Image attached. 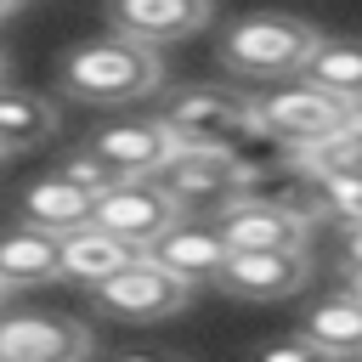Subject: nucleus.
<instances>
[{
    "mask_svg": "<svg viewBox=\"0 0 362 362\" xmlns=\"http://www.w3.org/2000/svg\"><path fill=\"white\" fill-rule=\"evenodd\" d=\"M317 192H322V215H339V226H362V175L317 181Z\"/></svg>",
    "mask_w": 362,
    "mask_h": 362,
    "instance_id": "4be33fe9",
    "label": "nucleus"
},
{
    "mask_svg": "<svg viewBox=\"0 0 362 362\" xmlns=\"http://www.w3.org/2000/svg\"><path fill=\"white\" fill-rule=\"evenodd\" d=\"M147 255H153L164 272H175L181 283H215L232 249H226V238H221L215 221H209V226H204V221H181V226H170Z\"/></svg>",
    "mask_w": 362,
    "mask_h": 362,
    "instance_id": "ddd939ff",
    "label": "nucleus"
},
{
    "mask_svg": "<svg viewBox=\"0 0 362 362\" xmlns=\"http://www.w3.org/2000/svg\"><path fill=\"white\" fill-rule=\"evenodd\" d=\"M187 215L175 209V198L158 187V181H124V187H113V192H102L96 198V215H90V226L96 232H107V238H119V243H130V249H153L170 226H181Z\"/></svg>",
    "mask_w": 362,
    "mask_h": 362,
    "instance_id": "423d86ee",
    "label": "nucleus"
},
{
    "mask_svg": "<svg viewBox=\"0 0 362 362\" xmlns=\"http://www.w3.org/2000/svg\"><path fill=\"white\" fill-rule=\"evenodd\" d=\"M136 260H141V249H130V243H119V238H107V232H96V226H85V232H74V238L62 243V277L90 283V288H102L107 277H119V272L136 266Z\"/></svg>",
    "mask_w": 362,
    "mask_h": 362,
    "instance_id": "f3484780",
    "label": "nucleus"
},
{
    "mask_svg": "<svg viewBox=\"0 0 362 362\" xmlns=\"http://www.w3.org/2000/svg\"><path fill=\"white\" fill-rule=\"evenodd\" d=\"M158 124L175 136V147H226L238 153V141L255 130L249 96L215 90V85H192L158 102Z\"/></svg>",
    "mask_w": 362,
    "mask_h": 362,
    "instance_id": "20e7f679",
    "label": "nucleus"
},
{
    "mask_svg": "<svg viewBox=\"0 0 362 362\" xmlns=\"http://www.w3.org/2000/svg\"><path fill=\"white\" fill-rule=\"evenodd\" d=\"M249 113H255V130H260V136H272V141H283V147H294V153L339 136V124H345V107H339L328 90L305 85V79H288V85H277V90L249 96Z\"/></svg>",
    "mask_w": 362,
    "mask_h": 362,
    "instance_id": "39448f33",
    "label": "nucleus"
},
{
    "mask_svg": "<svg viewBox=\"0 0 362 362\" xmlns=\"http://www.w3.org/2000/svg\"><path fill=\"white\" fill-rule=\"evenodd\" d=\"M119 181H153L181 147L175 136L158 124V119H119V124H102L90 141H85Z\"/></svg>",
    "mask_w": 362,
    "mask_h": 362,
    "instance_id": "1a4fd4ad",
    "label": "nucleus"
},
{
    "mask_svg": "<svg viewBox=\"0 0 362 362\" xmlns=\"http://www.w3.org/2000/svg\"><path fill=\"white\" fill-rule=\"evenodd\" d=\"M300 79L317 85V90H328L339 107H356L362 102V40H328L322 34V45L311 51V62H305Z\"/></svg>",
    "mask_w": 362,
    "mask_h": 362,
    "instance_id": "a211bd4d",
    "label": "nucleus"
},
{
    "mask_svg": "<svg viewBox=\"0 0 362 362\" xmlns=\"http://www.w3.org/2000/svg\"><path fill=\"white\" fill-rule=\"evenodd\" d=\"M305 277H311L305 249H232L215 283L238 300H288L305 288Z\"/></svg>",
    "mask_w": 362,
    "mask_h": 362,
    "instance_id": "9d476101",
    "label": "nucleus"
},
{
    "mask_svg": "<svg viewBox=\"0 0 362 362\" xmlns=\"http://www.w3.org/2000/svg\"><path fill=\"white\" fill-rule=\"evenodd\" d=\"M96 294V311L107 317H124V322H164L175 317L187 300H192V283H181L175 272H164L153 255H141L136 266H124L119 277H107Z\"/></svg>",
    "mask_w": 362,
    "mask_h": 362,
    "instance_id": "0eeeda50",
    "label": "nucleus"
},
{
    "mask_svg": "<svg viewBox=\"0 0 362 362\" xmlns=\"http://www.w3.org/2000/svg\"><path fill=\"white\" fill-rule=\"evenodd\" d=\"M57 136V102L40 90H0V153H23Z\"/></svg>",
    "mask_w": 362,
    "mask_h": 362,
    "instance_id": "6ab92c4d",
    "label": "nucleus"
},
{
    "mask_svg": "<svg viewBox=\"0 0 362 362\" xmlns=\"http://www.w3.org/2000/svg\"><path fill=\"white\" fill-rule=\"evenodd\" d=\"M90 215H96V198H90L85 187H74L68 175H57V170L40 175V181L23 192V204H17V221H28V226H40V232H57V238L85 232Z\"/></svg>",
    "mask_w": 362,
    "mask_h": 362,
    "instance_id": "2eb2a0df",
    "label": "nucleus"
},
{
    "mask_svg": "<svg viewBox=\"0 0 362 362\" xmlns=\"http://www.w3.org/2000/svg\"><path fill=\"white\" fill-rule=\"evenodd\" d=\"M339 288H345V294H356V300H362V272H345V283H339Z\"/></svg>",
    "mask_w": 362,
    "mask_h": 362,
    "instance_id": "393cba45",
    "label": "nucleus"
},
{
    "mask_svg": "<svg viewBox=\"0 0 362 362\" xmlns=\"http://www.w3.org/2000/svg\"><path fill=\"white\" fill-rule=\"evenodd\" d=\"M62 243L57 232H40L28 221L6 226L0 232V283L6 288H40V283H57L62 277Z\"/></svg>",
    "mask_w": 362,
    "mask_h": 362,
    "instance_id": "4468645a",
    "label": "nucleus"
},
{
    "mask_svg": "<svg viewBox=\"0 0 362 362\" xmlns=\"http://www.w3.org/2000/svg\"><path fill=\"white\" fill-rule=\"evenodd\" d=\"M226 249H305V221L277 204V198H260V192H243L232 209L215 215Z\"/></svg>",
    "mask_w": 362,
    "mask_h": 362,
    "instance_id": "f8f14e48",
    "label": "nucleus"
},
{
    "mask_svg": "<svg viewBox=\"0 0 362 362\" xmlns=\"http://www.w3.org/2000/svg\"><path fill=\"white\" fill-rule=\"evenodd\" d=\"M153 181L175 198L181 215H221V209H232L249 192L255 170L238 153H226V147H181Z\"/></svg>",
    "mask_w": 362,
    "mask_h": 362,
    "instance_id": "7ed1b4c3",
    "label": "nucleus"
},
{
    "mask_svg": "<svg viewBox=\"0 0 362 362\" xmlns=\"http://www.w3.org/2000/svg\"><path fill=\"white\" fill-rule=\"evenodd\" d=\"M339 130H345L351 141H362V102H356V107H345V124H339Z\"/></svg>",
    "mask_w": 362,
    "mask_h": 362,
    "instance_id": "b1692460",
    "label": "nucleus"
},
{
    "mask_svg": "<svg viewBox=\"0 0 362 362\" xmlns=\"http://www.w3.org/2000/svg\"><path fill=\"white\" fill-rule=\"evenodd\" d=\"M243 362H339V356H328L311 334H272V339H260V345H249V356Z\"/></svg>",
    "mask_w": 362,
    "mask_h": 362,
    "instance_id": "aec40b11",
    "label": "nucleus"
},
{
    "mask_svg": "<svg viewBox=\"0 0 362 362\" xmlns=\"http://www.w3.org/2000/svg\"><path fill=\"white\" fill-rule=\"evenodd\" d=\"M11 11H17V0H0V17H11Z\"/></svg>",
    "mask_w": 362,
    "mask_h": 362,
    "instance_id": "a878e982",
    "label": "nucleus"
},
{
    "mask_svg": "<svg viewBox=\"0 0 362 362\" xmlns=\"http://www.w3.org/2000/svg\"><path fill=\"white\" fill-rule=\"evenodd\" d=\"M164 79V62L153 45H136L124 34H107V40H85L79 51L62 57V90L79 96V102H96V107H119V102H136L147 90H158Z\"/></svg>",
    "mask_w": 362,
    "mask_h": 362,
    "instance_id": "f257e3e1",
    "label": "nucleus"
},
{
    "mask_svg": "<svg viewBox=\"0 0 362 362\" xmlns=\"http://www.w3.org/2000/svg\"><path fill=\"white\" fill-rule=\"evenodd\" d=\"M215 17V0H107V23L113 34L136 40V45H175L192 40L204 23Z\"/></svg>",
    "mask_w": 362,
    "mask_h": 362,
    "instance_id": "9b49d317",
    "label": "nucleus"
},
{
    "mask_svg": "<svg viewBox=\"0 0 362 362\" xmlns=\"http://www.w3.org/2000/svg\"><path fill=\"white\" fill-rule=\"evenodd\" d=\"M113 362H181L175 351H119Z\"/></svg>",
    "mask_w": 362,
    "mask_h": 362,
    "instance_id": "5701e85b",
    "label": "nucleus"
},
{
    "mask_svg": "<svg viewBox=\"0 0 362 362\" xmlns=\"http://www.w3.org/2000/svg\"><path fill=\"white\" fill-rule=\"evenodd\" d=\"M300 334H311L328 356L339 362H362V300L334 288L328 300H317L305 317H300Z\"/></svg>",
    "mask_w": 362,
    "mask_h": 362,
    "instance_id": "dca6fc26",
    "label": "nucleus"
},
{
    "mask_svg": "<svg viewBox=\"0 0 362 362\" xmlns=\"http://www.w3.org/2000/svg\"><path fill=\"white\" fill-rule=\"evenodd\" d=\"M0 79H6V57H0Z\"/></svg>",
    "mask_w": 362,
    "mask_h": 362,
    "instance_id": "cd10ccee",
    "label": "nucleus"
},
{
    "mask_svg": "<svg viewBox=\"0 0 362 362\" xmlns=\"http://www.w3.org/2000/svg\"><path fill=\"white\" fill-rule=\"evenodd\" d=\"M317 45H322V34L305 17L249 11L221 34V62L232 74H243V79H294V74H305Z\"/></svg>",
    "mask_w": 362,
    "mask_h": 362,
    "instance_id": "f03ea898",
    "label": "nucleus"
},
{
    "mask_svg": "<svg viewBox=\"0 0 362 362\" xmlns=\"http://www.w3.org/2000/svg\"><path fill=\"white\" fill-rule=\"evenodd\" d=\"M57 175H68V181H74V187H85L90 198H102V192L124 187V181H119V175H113V170H107V164H102V158H96L90 147H74V153H68V158L57 164Z\"/></svg>",
    "mask_w": 362,
    "mask_h": 362,
    "instance_id": "412c9836",
    "label": "nucleus"
},
{
    "mask_svg": "<svg viewBox=\"0 0 362 362\" xmlns=\"http://www.w3.org/2000/svg\"><path fill=\"white\" fill-rule=\"evenodd\" d=\"M6 294H11V288H6V283H0V305H6Z\"/></svg>",
    "mask_w": 362,
    "mask_h": 362,
    "instance_id": "bb28decb",
    "label": "nucleus"
},
{
    "mask_svg": "<svg viewBox=\"0 0 362 362\" xmlns=\"http://www.w3.org/2000/svg\"><path fill=\"white\" fill-rule=\"evenodd\" d=\"M90 328L62 311H0V362H85Z\"/></svg>",
    "mask_w": 362,
    "mask_h": 362,
    "instance_id": "6e6552de",
    "label": "nucleus"
}]
</instances>
